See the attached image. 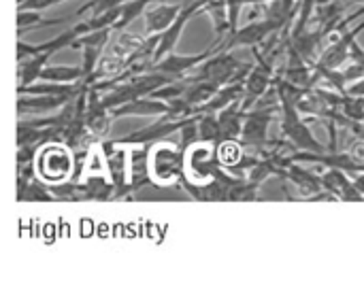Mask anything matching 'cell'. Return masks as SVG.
<instances>
[{"label":"cell","mask_w":364,"mask_h":289,"mask_svg":"<svg viewBox=\"0 0 364 289\" xmlns=\"http://www.w3.org/2000/svg\"><path fill=\"white\" fill-rule=\"evenodd\" d=\"M279 115H282V136L292 149L311 151V153H324L326 151V147L318 143L309 124L301 117V113L296 111L294 104L279 102Z\"/></svg>","instance_id":"7a4b0ae2"},{"label":"cell","mask_w":364,"mask_h":289,"mask_svg":"<svg viewBox=\"0 0 364 289\" xmlns=\"http://www.w3.org/2000/svg\"><path fill=\"white\" fill-rule=\"evenodd\" d=\"M36 170L38 175L49 181V183H62L70 177L73 170V156L70 151L60 145V143H49L38 151V160H36Z\"/></svg>","instance_id":"5b68a950"},{"label":"cell","mask_w":364,"mask_h":289,"mask_svg":"<svg viewBox=\"0 0 364 289\" xmlns=\"http://www.w3.org/2000/svg\"><path fill=\"white\" fill-rule=\"evenodd\" d=\"M171 113V104L164 102V100H158L154 96H141V98H134L126 104H119V107H113L109 111L111 119H117V117H132V115H139V117H156V115H168Z\"/></svg>","instance_id":"9c48e42d"},{"label":"cell","mask_w":364,"mask_h":289,"mask_svg":"<svg viewBox=\"0 0 364 289\" xmlns=\"http://www.w3.org/2000/svg\"><path fill=\"white\" fill-rule=\"evenodd\" d=\"M245 109L241 107V100L224 107L222 111H218V121H220V132H222V141H232L241 136V128H243V119H245Z\"/></svg>","instance_id":"4fadbf2b"},{"label":"cell","mask_w":364,"mask_h":289,"mask_svg":"<svg viewBox=\"0 0 364 289\" xmlns=\"http://www.w3.org/2000/svg\"><path fill=\"white\" fill-rule=\"evenodd\" d=\"M188 121V117H168V115H162L160 121L156 124H149L124 138L117 141V145H156V143H162L166 141L171 134L179 132V128Z\"/></svg>","instance_id":"52a82bcc"},{"label":"cell","mask_w":364,"mask_h":289,"mask_svg":"<svg viewBox=\"0 0 364 289\" xmlns=\"http://www.w3.org/2000/svg\"><path fill=\"white\" fill-rule=\"evenodd\" d=\"M77 96V94H75ZM73 96H51V94H19L17 115H51L60 111Z\"/></svg>","instance_id":"ba28073f"},{"label":"cell","mask_w":364,"mask_h":289,"mask_svg":"<svg viewBox=\"0 0 364 289\" xmlns=\"http://www.w3.org/2000/svg\"><path fill=\"white\" fill-rule=\"evenodd\" d=\"M77 36H81V32H79L77 26H73V28H68L66 32L53 36L51 40L38 43V45H30V43H26V40H19V43H17V60L28 58V55H38V53H51V55H55L58 51L70 47V45L77 40Z\"/></svg>","instance_id":"8fae6325"},{"label":"cell","mask_w":364,"mask_h":289,"mask_svg":"<svg viewBox=\"0 0 364 289\" xmlns=\"http://www.w3.org/2000/svg\"><path fill=\"white\" fill-rule=\"evenodd\" d=\"M275 113H279V102L273 107H258V109H250L245 113L243 119V128H241V145L254 149L258 156L264 151V147L269 145V124L273 121Z\"/></svg>","instance_id":"277c9868"},{"label":"cell","mask_w":364,"mask_h":289,"mask_svg":"<svg viewBox=\"0 0 364 289\" xmlns=\"http://www.w3.org/2000/svg\"><path fill=\"white\" fill-rule=\"evenodd\" d=\"M348 153H350V158H352V160H354L356 164L364 166V138L356 136V138L352 141V145H350Z\"/></svg>","instance_id":"e0dca14e"},{"label":"cell","mask_w":364,"mask_h":289,"mask_svg":"<svg viewBox=\"0 0 364 289\" xmlns=\"http://www.w3.org/2000/svg\"><path fill=\"white\" fill-rule=\"evenodd\" d=\"M23 2H30V0H17V4H23Z\"/></svg>","instance_id":"ac0fdd59"},{"label":"cell","mask_w":364,"mask_h":289,"mask_svg":"<svg viewBox=\"0 0 364 289\" xmlns=\"http://www.w3.org/2000/svg\"><path fill=\"white\" fill-rule=\"evenodd\" d=\"M83 124L90 132L94 134H107L109 132V124H111V115L109 109L100 102L98 96V87H90L85 94V111H83Z\"/></svg>","instance_id":"30bf717a"},{"label":"cell","mask_w":364,"mask_h":289,"mask_svg":"<svg viewBox=\"0 0 364 289\" xmlns=\"http://www.w3.org/2000/svg\"><path fill=\"white\" fill-rule=\"evenodd\" d=\"M36 81H51V83H79L83 81L81 66H51L47 64Z\"/></svg>","instance_id":"9a60e30c"},{"label":"cell","mask_w":364,"mask_h":289,"mask_svg":"<svg viewBox=\"0 0 364 289\" xmlns=\"http://www.w3.org/2000/svg\"><path fill=\"white\" fill-rule=\"evenodd\" d=\"M220 43H222V38H218L213 45H209L205 51H200V53H194V55H179V53H175V51H171V53H166L164 58H160L158 62H154L151 64V70H156V72H162V75H166L168 79H186V77H190V72H194V68L198 66V64H203L209 55H213L218 49H220Z\"/></svg>","instance_id":"8992f818"},{"label":"cell","mask_w":364,"mask_h":289,"mask_svg":"<svg viewBox=\"0 0 364 289\" xmlns=\"http://www.w3.org/2000/svg\"><path fill=\"white\" fill-rule=\"evenodd\" d=\"M51 58H53L51 53H38V55H28V58L17 60V87H26L34 83Z\"/></svg>","instance_id":"5bb4252c"},{"label":"cell","mask_w":364,"mask_h":289,"mask_svg":"<svg viewBox=\"0 0 364 289\" xmlns=\"http://www.w3.org/2000/svg\"><path fill=\"white\" fill-rule=\"evenodd\" d=\"M183 9V4H151L145 9V32L147 34H160L164 32L175 17L179 15V11Z\"/></svg>","instance_id":"7c38bea8"},{"label":"cell","mask_w":364,"mask_h":289,"mask_svg":"<svg viewBox=\"0 0 364 289\" xmlns=\"http://www.w3.org/2000/svg\"><path fill=\"white\" fill-rule=\"evenodd\" d=\"M196 128H198V141L211 143V145H218L222 141L218 113H198Z\"/></svg>","instance_id":"2e32d148"},{"label":"cell","mask_w":364,"mask_h":289,"mask_svg":"<svg viewBox=\"0 0 364 289\" xmlns=\"http://www.w3.org/2000/svg\"><path fill=\"white\" fill-rule=\"evenodd\" d=\"M282 30L284 28L277 21H273L271 17H264L262 15L260 19H254V21H250V23H245V26L228 32L222 38L220 49L232 51L235 47H260L262 43L269 40V36H273V34H277Z\"/></svg>","instance_id":"3957f363"},{"label":"cell","mask_w":364,"mask_h":289,"mask_svg":"<svg viewBox=\"0 0 364 289\" xmlns=\"http://www.w3.org/2000/svg\"><path fill=\"white\" fill-rule=\"evenodd\" d=\"M149 177L158 185L175 183L186 177V151L166 141L149 147Z\"/></svg>","instance_id":"6da1fadb"}]
</instances>
